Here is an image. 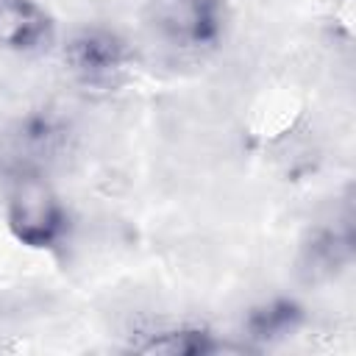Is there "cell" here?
<instances>
[{"label":"cell","mask_w":356,"mask_h":356,"mask_svg":"<svg viewBox=\"0 0 356 356\" xmlns=\"http://www.w3.org/2000/svg\"><path fill=\"white\" fill-rule=\"evenodd\" d=\"M3 211L8 231L31 250H56L70 236V209L47 172L0 167Z\"/></svg>","instance_id":"obj_1"},{"label":"cell","mask_w":356,"mask_h":356,"mask_svg":"<svg viewBox=\"0 0 356 356\" xmlns=\"http://www.w3.org/2000/svg\"><path fill=\"white\" fill-rule=\"evenodd\" d=\"M228 25L225 0H150L147 6L150 33L167 53L184 61L214 56L228 36Z\"/></svg>","instance_id":"obj_2"},{"label":"cell","mask_w":356,"mask_h":356,"mask_svg":"<svg viewBox=\"0 0 356 356\" xmlns=\"http://www.w3.org/2000/svg\"><path fill=\"white\" fill-rule=\"evenodd\" d=\"M61 67L67 78L86 92H114L131 81L136 50L114 28L83 25L61 44Z\"/></svg>","instance_id":"obj_3"},{"label":"cell","mask_w":356,"mask_h":356,"mask_svg":"<svg viewBox=\"0 0 356 356\" xmlns=\"http://www.w3.org/2000/svg\"><path fill=\"white\" fill-rule=\"evenodd\" d=\"M75 128L61 108L36 106L19 114L0 136V167L47 172L72 150Z\"/></svg>","instance_id":"obj_4"},{"label":"cell","mask_w":356,"mask_h":356,"mask_svg":"<svg viewBox=\"0 0 356 356\" xmlns=\"http://www.w3.org/2000/svg\"><path fill=\"white\" fill-rule=\"evenodd\" d=\"M128 350L136 353H161V356H206L228 350V345L206 323L192 320H167L131 331Z\"/></svg>","instance_id":"obj_5"},{"label":"cell","mask_w":356,"mask_h":356,"mask_svg":"<svg viewBox=\"0 0 356 356\" xmlns=\"http://www.w3.org/2000/svg\"><path fill=\"white\" fill-rule=\"evenodd\" d=\"M56 44V19L36 0H0V50L42 56Z\"/></svg>","instance_id":"obj_6"},{"label":"cell","mask_w":356,"mask_h":356,"mask_svg":"<svg viewBox=\"0 0 356 356\" xmlns=\"http://www.w3.org/2000/svg\"><path fill=\"white\" fill-rule=\"evenodd\" d=\"M353 259V222L350 211L317 222L300 248V267L309 278H334Z\"/></svg>","instance_id":"obj_7"},{"label":"cell","mask_w":356,"mask_h":356,"mask_svg":"<svg viewBox=\"0 0 356 356\" xmlns=\"http://www.w3.org/2000/svg\"><path fill=\"white\" fill-rule=\"evenodd\" d=\"M303 309L292 298H267L256 303L245 317V334L256 342H275L298 331Z\"/></svg>","instance_id":"obj_8"}]
</instances>
